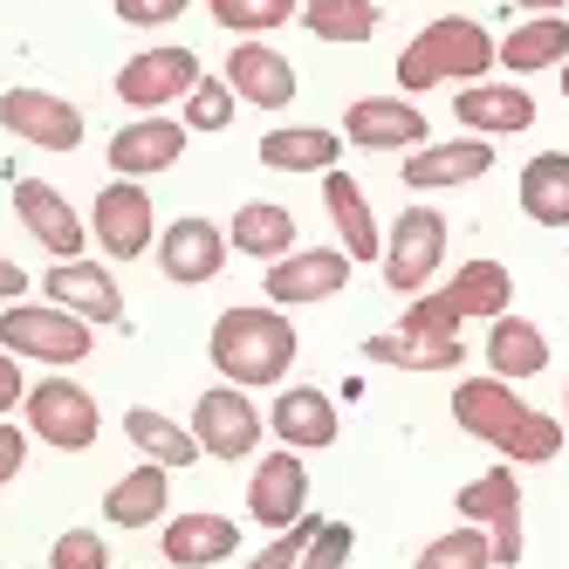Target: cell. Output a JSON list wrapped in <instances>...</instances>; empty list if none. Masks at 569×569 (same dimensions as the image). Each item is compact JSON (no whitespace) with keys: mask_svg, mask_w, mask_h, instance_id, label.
<instances>
[{"mask_svg":"<svg viewBox=\"0 0 569 569\" xmlns=\"http://www.w3.org/2000/svg\"><path fill=\"white\" fill-rule=\"evenodd\" d=\"M453 419H460V432H473V439H487L501 460H515V467H549L556 453H562V419H549V412H536V405H521L515 398V385L508 378H460V391H453Z\"/></svg>","mask_w":569,"mask_h":569,"instance_id":"obj_1","label":"cell"},{"mask_svg":"<svg viewBox=\"0 0 569 569\" xmlns=\"http://www.w3.org/2000/svg\"><path fill=\"white\" fill-rule=\"evenodd\" d=\"M207 357H213V371L220 385H240V391H268L289 378V363H296V322L281 316L274 302L268 309H220L213 316V337H207Z\"/></svg>","mask_w":569,"mask_h":569,"instance_id":"obj_2","label":"cell"},{"mask_svg":"<svg viewBox=\"0 0 569 569\" xmlns=\"http://www.w3.org/2000/svg\"><path fill=\"white\" fill-rule=\"evenodd\" d=\"M501 62V42L487 34L480 21L467 14H439L426 21L398 56V90L419 97V90H439V83H487V69Z\"/></svg>","mask_w":569,"mask_h":569,"instance_id":"obj_3","label":"cell"},{"mask_svg":"<svg viewBox=\"0 0 569 569\" xmlns=\"http://www.w3.org/2000/svg\"><path fill=\"white\" fill-rule=\"evenodd\" d=\"M515 309V274L501 261H460V274L446 289L412 296V309L398 316V330H419V337H460L467 316H508Z\"/></svg>","mask_w":569,"mask_h":569,"instance_id":"obj_4","label":"cell"},{"mask_svg":"<svg viewBox=\"0 0 569 569\" xmlns=\"http://www.w3.org/2000/svg\"><path fill=\"white\" fill-rule=\"evenodd\" d=\"M90 343H97V322H83V316H69V309H56V302H8L0 309V350H14V357H28V363H83L90 357Z\"/></svg>","mask_w":569,"mask_h":569,"instance_id":"obj_5","label":"cell"},{"mask_svg":"<svg viewBox=\"0 0 569 569\" xmlns=\"http://www.w3.org/2000/svg\"><path fill=\"white\" fill-rule=\"evenodd\" d=\"M21 412H28V439L56 446V453H90L97 432H103L97 398L76 385V378H62V371H56V378H42V385H28Z\"/></svg>","mask_w":569,"mask_h":569,"instance_id":"obj_6","label":"cell"},{"mask_svg":"<svg viewBox=\"0 0 569 569\" xmlns=\"http://www.w3.org/2000/svg\"><path fill=\"white\" fill-rule=\"evenodd\" d=\"M439 261H446V213L439 207H405L398 227L385 233V254H378L385 289L391 296H426Z\"/></svg>","mask_w":569,"mask_h":569,"instance_id":"obj_7","label":"cell"},{"mask_svg":"<svg viewBox=\"0 0 569 569\" xmlns=\"http://www.w3.org/2000/svg\"><path fill=\"white\" fill-rule=\"evenodd\" d=\"M90 240L110 261H138V254L158 248V207H151L144 179H110L90 199Z\"/></svg>","mask_w":569,"mask_h":569,"instance_id":"obj_8","label":"cell"},{"mask_svg":"<svg viewBox=\"0 0 569 569\" xmlns=\"http://www.w3.org/2000/svg\"><path fill=\"white\" fill-rule=\"evenodd\" d=\"M261 432H268V412H254V398L240 391V385L199 391V405H192V439H199V453H207V460L240 467L261 446Z\"/></svg>","mask_w":569,"mask_h":569,"instance_id":"obj_9","label":"cell"},{"mask_svg":"<svg viewBox=\"0 0 569 569\" xmlns=\"http://www.w3.org/2000/svg\"><path fill=\"white\" fill-rule=\"evenodd\" d=\"M199 56L192 49H179V42H158V49H144V56H131L124 69H117V103H131V110H144V117H158L166 103H186L192 90H199Z\"/></svg>","mask_w":569,"mask_h":569,"instance_id":"obj_10","label":"cell"},{"mask_svg":"<svg viewBox=\"0 0 569 569\" xmlns=\"http://www.w3.org/2000/svg\"><path fill=\"white\" fill-rule=\"evenodd\" d=\"M0 131L34 144V151H76L83 144V110L56 90H0Z\"/></svg>","mask_w":569,"mask_h":569,"instance_id":"obj_11","label":"cell"},{"mask_svg":"<svg viewBox=\"0 0 569 569\" xmlns=\"http://www.w3.org/2000/svg\"><path fill=\"white\" fill-rule=\"evenodd\" d=\"M350 254L343 248H296V254H281L268 261V302L274 309H309V302H330L350 289Z\"/></svg>","mask_w":569,"mask_h":569,"instance_id":"obj_12","label":"cell"},{"mask_svg":"<svg viewBox=\"0 0 569 569\" xmlns=\"http://www.w3.org/2000/svg\"><path fill=\"white\" fill-rule=\"evenodd\" d=\"M14 213H21V227L42 240L56 261H83L90 220L62 199V186H49V179H14Z\"/></svg>","mask_w":569,"mask_h":569,"instance_id":"obj_13","label":"cell"},{"mask_svg":"<svg viewBox=\"0 0 569 569\" xmlns=\"http://www.w3.org/2000/svg\"><path fill=\"white\" fill-rule=\"evenodd\" d=\"M227 254H233L227 227L199 220V213H186V220H172L158 233V268H166V281H179V289H207V281L227 268Z\"/></svg>","mask_w":569,"mask_h":569,"instance_id":"obj_14","label":"cell"},{"mask_svg":"<svg viewBox=\"0 0 569 569\" xmlns=\"http://www.w3.org/2000/svg\"><path fill=\"white\" fill-rule=\"evenodd\" d=\"M343 138L357 151H419V144H432L426 110L412 97H357L343 110Z\"/></svg>","mask_w":569,"mask_h":569,"instance_id":"obj_15","label":"cell"},{"mask_svg":"<svg viewBox=\"0 0 569 569\" xmlns=\"http://www.w3.org/2000/svg\"><path fill=\"white\" fill-rule=\"evenodd\" d=\"M42 302H56V309H69V316H83V322H97V330H110V322H124V296H117V274L103 268V261H56L49 274H42Z\"/></svg>","mask_w":569,"mask_h":569,"instance_id":"obj_16","label":"cell"},{"mask_svg":"<svg viewBox=\"0 0 569 569\" xmlns=\"http://www.w3.org/2000/svg\"><path fill=\"white\" fill-rule=\"evenodd\" d=\"M248 515L261 528H289V521L309 515V467H302L296 446H274V453L254 467V480H248Z\"/></svg>","mask_w":569,"mask_h":569,"instance_id":"obj_17","label":"cell"},{"mask_svg":"<svg viewBox=\"0 0 569 569\" xmlns=\"http://www.w3.org/2000/svg\"><path fill=\"white\" fill-rule=\"evenodd\" d=\"M268 432L281 446H296V453H322V446H337V432H343L337 398L316 391V385H289V391L268 405Z\"/></svg>","mask_w":569,"mask_h":569,"instance_id":"obj_18","label":"cell"},{"mask_svg":"<svg viewBox=\"0 0 569 569\" xmlns=\"http://www.w3.org/2000/svg\"><path fill=\"white\" fill-rule=\"evenodd\" d=\"M495 172V144L487 138H453V144H419V151H405V186L412 192H439V186H473Z\"/></svg>","mask_w":569,"mask_h":569,"instance_id":"obj_19","label":"cell"},{"mask_svg":"<svg viewBox=\"0 0 569 569\" xmlns=\"http://www.w3.org/2000/svg\"><path fill=\"white\" fill-rule=\"evenodd\" d=\"M186 151V124L179 117H138L110 138V172L117 179H151V172H172Z\"/></svg>","mask_w":569,"mask_h":569,"instance_id":"obj_20","label":"cell"},{"mask_svg":"<svg viewBox=\"0 0 569 569\" xmlns=\"http://www.w3.org/2000/svg\"><path fill=\"white\" fill-rule=\"evenodd\" d=\"M453 117H460V131H473V138H515V131L536 124V97H528L515 76H508V83H467L453 97Z\"/></svg>","mask_w":569,"mask_h":569,"instance_id":"obj_21","label":"cell"},{"mask_svg":"<svg viewBox=\"0 0 569 569\" xmlns=\"http://www.w3.org/2000/svg\"><path fill=\"white\" fill-rule=\"evenodd\" d=\"M158 549H166L172 569H213L240 549V521L213 515V508H192V515H172L166 536H158Z\"/></svg>","mask_w":569,"mask_h":569,"instance_id":"obj_22","label":"cell"},{"mask_svg":"<svg viewBox=\"0 0 569 569\" xmlns=\"http://www.w3.org/2000/svg\"><path fill=\"white\" fill-rule=\"evenodd\" d=\"M227 83L240 103H254V110H281V103H296V62L268 49V42H233L227 56Z\"/></svg>","mask_w":569,"mask_h":569,"instance_id":"obj_23","label":"cell"},{"mask_svg":"<svg viewBox=\"0 0 569 569\" xmlns=\"http://www.w3.org/2000/svg\"><path fill=\"white\" fill-rule=\"evenodd\" d=\"M166 515H172V467L138 460L124 480H110V495H103V521L110 528H151Z\"/></svg>","mask_w":569,"mask_h":569,"instance_id":"obj_24","label":"cell"},{"mask_svg":"<svg viewBox=\"0 0 569 569\" xmlns=\"http://www.w3.org/2000/svg\"><path fill=\"white\" fill-rule=\"evenodd\" d=\"M363 363H385V371H460L467 343L419 337V330H378V337H363Z\"/></svg>","mask_w":569,"mask_h":569,"instance_id":"obj_25","label":"cell"},{"mask_svg":"<svg viewBox=\"0 0 569 569\" xmlns=\"http://www.w3.org/2000/svg\"><path fill=\"white\" fill-rule=\"evenodd\" d=\"M487 371L508 378V385L542 378V371H549V337H542L528 316H515V309L495 316V322H487Z\"/></svg>","mask_w":569,"mask_h":569,"instance_id":"obj_26","label":"cell"},{"mask_svg":"<svg viewBox=\"0 0 569 569\" xmlns=\"http://www.w3.org/2000/svg\"><path fill=\"white\" fill-rule=\"evenodd\" d=\"M322 207H330L337 240H343L350 261H378V254H385V233H378V220H371V199H363V186H357L350 172H322Z\"/></svg>","mask_w":569,"mask_h":569,"instance_id":"obj_27","label":"cell"},{"mask_svg":"<svg viewBox=\"0 0 569 569\" xmlns=\"http://www.w3.org/2000/svg\"><path fill=\"white\" fill-rule=\"evenodd\" d=\"M227 240H233V254H248V261H281V254H296V213L274 207V199H240Z\"/></svg>","mask_w":569,"mask_h":569,"instance_id":"obj_28","label":"cell"},{"mask_svg":"<svg viewBox=\"0 0 569 569\" xmlns=\"http://www.w3.org/2000/svg\"><path fill=\"white\" fill-rule=\"evenodd\" d=\"M337 158H343V131H322V124H281L261 138L268 172H337Z\"/></svg>","mask_w":569,"mask_h":569,"instance_id":"obj_29","label":"cell"},{"mask_svg":"<svg viewBox=\"0 0 569 569\" xmlns=\"http://www.w3.org/2000/svg\"><path fill=\"white\" fill-rule=\"evenodd\" d=\"M521 213L536 220V227H569V151H536L521 166Z\"/></svg>","mask_w":569,"mask_h":569,"instance_id":"obj_30","label":"cell"},{"mask_svg":"<svg viewBox=\"0 0 569 569\" xmlns=\"http://www.w3.org/2000/svg\"><path fill=\"white\" fill-rule=\"evenodd\" d=\"M562 62H569V14H528L501 42L508 76H536V69H562Z\"/></svg>","mask_w":569,"mask_h":569,"instance_id":"obj_31","label":"cell"},{"mask_svg":"<svg viewBox=\"0 0 569 569\" xmlns=\"http://www.w3.org/2000/svg\"><path fill=\"white\" fill-rule=\"evenodd\" d=\"M124 439L138 446L144 460H158V467H192L199 460V439H192V426H179V419H166L158 405H131L124 412Z\"/></svg>","mask_w":569,"mask_h":569,"instance_id":"obj_32","label":"cell"},{"mask_svg":"<svg viewBox=\"0 0 569 569\" xmlns=\"http://www.w3.org/2000/svg\"><path fill=\"white\" fill-rule=\"evenodd\" d=\"M302 28L316 42H350L357 49L385 28V8L378 0H302Z\"/></svg>","mask_w":569,"mask_h":569,"instance_id":"obj_33","label":"cell"},{"mask_svg":"<svg viewBox=\"0 0 569 569\" xmlns=\"http://www.w3.org/2000/svg\"><path fill=\"white\" fill-rule=\"evenodd\" d=\"M453 508H460V521H473V528H495V521H521V480H515V467H495V473L467 480Z\"/></svg>","mask_w":569,"mask_h":569,"instance_id":"obj_34","label":"cell"},{"mask_svg":"<svg viewBox=\"0 0 569 569\" xmlns=\"http://www.w3.org/2000/svg\"><path fill=\"white\" fill-rule=\"evenodd\" d=\"M412 569H495V542H487V528H446V536H432L419 549Z\"/></svg>","mask_w":569,"mask_h":569,"instance_id":"obj_35","label":"cell"},{"mask_svg":"<svg viewBox=\"0 0 569 569\" xmlns=\"http://www.w3.org/2000/svg\"><path fill=\"white\" fill-rule=\"evenodd\" d=\"M207 8L227 34H268L281 21H296V0H207Z\"/></svg>","mask_w":569,"mask_h":569,"instance_id":"obj_36","label":"cell"},{"mask_svg":"<svg viewBox=\"0 0 569 569\" xmlns=\"http://www.w3.org/2000/svg\"><path fill=\"white\" fill-rule=\"evenodd\" d=\"M233 83L227 76H199V90L186 97V131H199V138H213V131H227L233 124Z\"/></svg>","mask_w":569,"mask_h":569,"instance_id":"obj_37","label":"cell"},{"mask_svg":"<svg viewBox=\"0 0 569 569\" xmlns=\"http://www.w3.org/2000/svg\"><path fill=\"white\" fill-rule=\"evenodd\" d=\"M316 528H322V515H302V521H289L281 536L261 549V556H248L240 569H302V556H309V542H316Z\"/></svg>","mask_w":569,"mask_h":569,"instance_id":"obj_38","label":"cell"},{"mask_svg":"<svg viewBox=\"0 0 569 569\" xmlns=\"http://www.w3.org/2000/svg\"><path fill=\"white\" fill-rule=\"evenodd\" d=\"M49 569H110V542L97 528H62L49 542Z\"/></svg>","mask_w":569,"mask_h":569,"instance_id":"obj_39","label":"cell"},{"mask_svg":"<svg viewBox=\"0 0 569 569\" xmlns=\"http://www.w3.org/2000/svg\"><path fill=\"white\" fill-rule=\"evenodd\" d=\"M350 556H357V528L350 521H322L309 556H302V569H350Z\"/></svg>","mask_w":569,"mask_h":569,"instance_id":"obj_40","label":"cell"},{"mask_svg":"<svg viewBox=\"0 0 569 569\" xmlns=\"http://www.w3.org/2000/svg\"><path fill=\"white\" fill-rule=\"evenodd\" d=\"M192 8V0H117V21L124 28H166Z\"/></svg>","mask_w":569,"mask_h":569,"instance_id":"obj_41","label":"cell"},{"mask_svg":"<svg viewBox=\"0 0 569 569\" xmlns=\"http://www.w3.org/2000/svg\"><path fill=\"white\" fill-rule=\"evenodd\" d=\"M21 467H28V432L0 419V487H8V480H21Z\"/></svg>","mask_w":569,"mask_h":569,"instance_id":"obj_42","label":"cell"},{"mask_svg":"<svg viewBox=\"0 0 569 569\" xmlns=\"http://www.w3.org/2000/svg\"><path fill=\"white\" fill-rule=\"evenodd\" d=\"M21 398H28V385H21V357H14V350H0V419H8Z\"/></svg>","mask_w":569,"mask_h":569,"instance_id":"obj_43","label":"cell"},{"mask_svg":"<svg viewBox=\"0 0 569 569\" xmlns=\"http://www.w3.org/2000/svg\"><path fill=\"white\" fill-rule=\"evenodd\" d=\"M487 542H495V569H515L521 562V521H495Z\"/></svg>","mask_w":569,"mask_h":569,"instance_id":"obj_44","label":"cell"},{"mask_svg":"<svg viewBox=\"0 0 569 569\" xmlns=\"http://www.w3.org/2000/svg\"><path fill=\"white\" fill-rule=\"evenodd\" d=\"M28 296V274H21V261H8L0 254V302H21Z\"/></svg>","mask_w":569,"mask_h":569,"instance_id":"obj_45","label":"cell"},{"mask_svg":"<svg viewBox=\"0 0 569 569\" xmlns=\"http://www.w3.org/2000/svg\"><path fill=\"white\" fill-rule=\"evenodd\" d=\"M515 8H521V14H562L569 0H515Z\"/></svg>","mask_w":569,"mask_h":569,"instance_id":"obj_46","label":"cell"},{"mask_svg":"<svg viewBox=\"0 0 569 569\" xmlns=\"http://www.w3.org/2000/svg\"><path fill=\"white\" fill-rule=\"evenodd\" d=\"M562 97H569V62H562Z\"/></svg>","mask_w":569,"mask_h":569,"instance_id":"obj_47","label":"cell"},{"mask_svg":"<svg viewBox=\"0 0 569 569\" xmlns=\"http://www.w3.org/2000/svg\"><path fill=\"white\" fill-rule=\"evenodd\" d=\"M562 432H569V398H562Z\"/></svg>","mask_w":569,"mask_h":569,"instance_id":"obj_48","label":"cell"}]
</instances>
